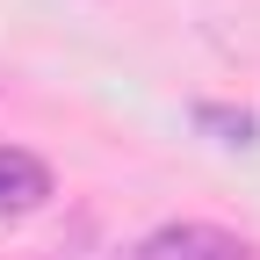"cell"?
Returning <instances> with one entry per match:
<instances>
[{"mask_svg":"<svg viewBox=\"0 0 260 260\" xmlns=\"http://www.w3.org/2000/svg\"><path fill=\"white\" fill-rule=\"evenodd\" d=\"M195 123H210V130H232V145H253V116H232V109H195Z\"/></svg>","mask_w":260,"mask_h":260,"instance_id":"3","label":"cell"},{"mask_svg":"<svg viewBox=\"0 0 260 260\" xmlns=\"http://www.w3.org/2000/svg\"><path fill=\"white\" fill-rule=\"evenodd\" d=\"M51 203V167L22 145H0V217H29Z\"/></svg>","mask_w":260,"mask_h":260,"instance_id":"2","label":"cell"},{"mask_svg":"<svg viewBox=\"0 0 260 260\" xmlns=\"http://www.w3.org/2000/svg\"><path fill=\"white\" fill-rule=\"evenodd\" d=\"M138 260H253V246L224 224H159L138 246Z\"/></svg>","mask_w":260,"mask_h":260,"instance_id":"1","label":"cell"}]
</instances>
